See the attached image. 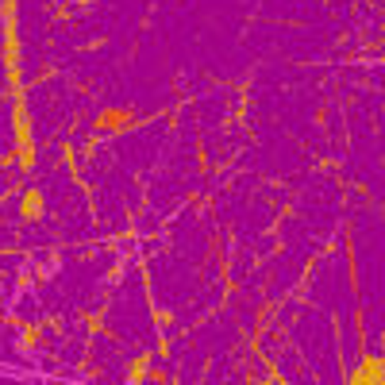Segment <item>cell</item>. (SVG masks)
Listing matches in <instances>:
<instances>
[{
  "instance_id": "obj_1",
  "label": "cell",
  "mask_w": 385,
  "mask_h": 385,
  "mask_svg": "<svg viewBox=\"0 0 385 385\" xmlns=\"http://www.w3.org/2000/svg\"><path fill=\"white\" fill-rule=\"evenodd\" d=\"M135 116L127 112V108H104V112L97 116V131H124V127H131Z\"/></svg>"
},
{
  "instance_id": "obj_2",
  "label": "cell",
  "mask_w": 385,
  "mask_h": 385,
  "mask_svg": "<svg viewBox=\"0 0 385 385\" xmlns=\"http://www.w3.org/2000/svg\"><path fill=\"white\" fill-rule=\"evenodd\" d=\"M20 212H23L27 219H35V216L43 212V192H39V189H31V192L20 200Z\"/></svg>"
}]
</instances>
